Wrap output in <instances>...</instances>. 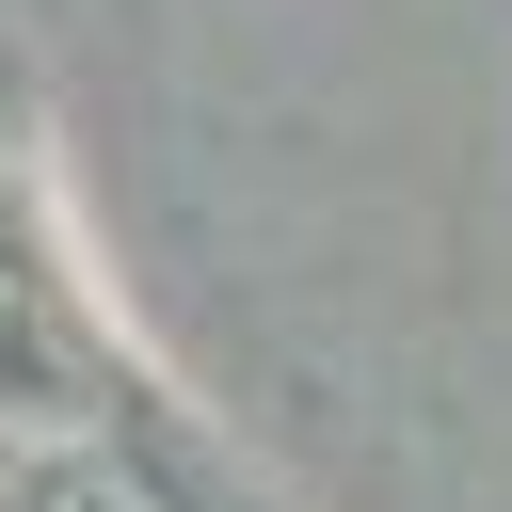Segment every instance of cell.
<instances>
[{"mask_svg": "<svg viewBox=\"0 0 512 512\" xmlns=\"http://www.w3.org/2000/svg\"><path fill=\"white\" fill-rule=\"evenodd\" d=\"M64 512H144V496H96V480H80V496H64Z\"/></svg>", "mask_w": 512, "mask_h": 512, "instance_id": "cell-1", "label": "cell"}]
</instances>
